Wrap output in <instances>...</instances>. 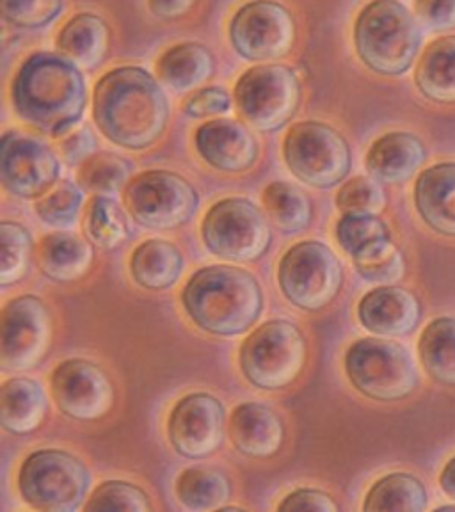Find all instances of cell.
<instances>
[{
    "mask_svg": "<svg viewBox=\"0 0 455 512\" xmlns=\"http://www.w3.org/2000/svg\"><path fill=\"white\" fill-rule=\"evenodd\" d=\"M262 201L272 224L280 228L281 232H304L312 224V201L297 185L272 182L265 187Z\"/></svg>",
    "mask_w": 455,
    "mask_h": 512,
    "instance_id": "32",
    "label": "cell"
},
{
    "mask_svg": "<svg viewBox=\"0 0 455 512\" xmlns=\"http://www.w3.org/2000/svg\"><path fill=\"white\" fill-rule=\"evenodd\" d=\"M196 150L208 166L223 173H246L260 159L253 132L235 120H212L196 132Z\"/></svg>",
    "mask_w": 455,
    "mask_h": 512,
    "instance_id": "18",
    "label": "cell"
},
{
    "mask_svg": "<svg viewBox=\"0 0 455 512\" xmlns=\"http://www.w3.org/2000/svg\"><path fill=\"white\" fill-rule=\"evenodd\" d=\"M212 255L228 262H255L271 248V224L248 198H226L210 208L201 226Z\"/></svg>",
    "mask_w": 455,
    "mask_h": 512,
    "instance_id": "11",
    "label": "cell"
},
{
    "mask_svg": "<svg viewBox=\"0 0 455 512\" xmlns=\"http://www.w3.org/2000/svg\"><path fill=\"white\" fill-rule=\"evenodd\" d=\"M185 312L210 335L237 336L264 312V292L251 272L212 265L194 272L182 292Z\"/></svg>",
    "mask_w": 455,
    "mask_h": 512,
    "instance_id": "3",
    "label": "cell"
},
{
    "mask_svg": "<svg viewBox=\"0 0 455 512\" xmlns=\"http://www.w3.org/2000/svg\"><path fill=\"white\" fill-rule=\"evenodd\" d=\"M95 262L89 240L70 232L45 235L38 246V264L48 280L72 283L84 278Z\"/></svg>",
    "mask_w": 455,
    "mask_h": 512,
    "instance_id": "23",
    "label": "cell"
},
{
    "mask_svg": "<svg viewBox=\"0 0 455 512\" xmlns=\"http://www.w3.org/2000/svg\"><path fill=\"white\" fill-rule=\"evenodd\" d=\"M157 73L160 82L176 93H189L214 77L216 57L205 45L187 41L160 56Z\"/></svg>",
    "mask_w": 455,
    "mask_h": 512,
    "instance_id": "26",
    "label": "cell"
},
{
    "mask_svg": "<svg viewBox=\"0 0 455 512\" xmlns=\"http://www.w3.org/2000/svg\"><path fill=\"white\" fill-rule=\"evenodd\" d=\"M34 251L31 233L22 224L4 221L0 224V285L9 287L24 280L31 267Z\"/></svg>",
    "mask_w": 455,
    "mask_h": 512,
    "instance_id": "36",
    "label": "cell"
},
{
    "mask_svg": "<svg viewBox=\"0 0 455 512\" xmlns=\"http://www.w3.org/2000/svg\"><path fill=\"white\" fill-rule=\"evenodd\" d=\"M84 228L89 240L102 249L118 248L128 237L127 216L112 196H95L89 201Z\"/></svg>",
    "mask_w": 455,
    "mask_h": 512,
    "instance_id": "35",
    "label": "cell"
},
{
    "mask_svg": "<svg viewBox=\"0 0 455 512\" xmlns=\"http://www.w3.org/2000/svg\"><path fill=\"white\" fill-rule=\"evenodd\" d=\"M278 511L338 512V505L333 496L319 489H297L283 498V502L278 505Z\"/></svg>",
    "mask_w": 455,
    "mask_h": 512,
    "instance_id": "44",
    "label": "cell"
},
{
    "mask_svg": "<svg viewBox=\"0 0 455 512\" xmlns=\"http://www.w3.org/2000/svg\"><path fill=\"white\" fill-rule=\"evenodd\" d=\"M132 173V164L120 155L111 152H96L77 171V182L82 191L95 196H116L127 187Z\"/></svg>",
    "mask_w": 455,
    "mask_h": 512,
    "instance_id": "33",
    "label": "cell"
},
{
    "mask_svg": "<svg viewBox=\"0 0 455 512\" xmlns=\"http://www.w3.org/2000/svg\"><path fill=\"white\" fill-rule=\"evenodd\" d=\"M288 169L315 189L342 184L352 168L351 146L336 128L320 121H303L288 130L283 144Z\"/></svg>",
    "mask_w": 455,
    "mask_h": 512,
    "instance_id": "8",
    "label": "cell"
},
{
    "mask_svg": "<svg viewBox=\"0 0 455 512\" xmlns=\"http://www.w3.org/2000/svg\"><path fill=\"white\" fill-rule=\"evenodd\" d=\"M0 175L6 191L40 200L61 178V160L40 137L9 130L0 143Z\"/></svg>",
    "mask_w": 455,
    "mask_h": 512,
    "instance_id": "15",
    "label": "cell"
},
{
    "mask_svg": "<svg viewBox=\"0 0 455 512\" xmlns=\"http://www.w3.org/2000/svg\"><path fill=\"white\" fill-rule=\"evenodd\" d=\"M351 258L361 278L377 285H395L406 274V260L392 237L372 242Z\"/></svg>",
    "mask_w": 455,
    "mask_h": 512,
    "instance_id": "34",
    "label": "cell"
},
{
    "mask_svg": "<svg viewBox=\"0 0 455 512\" xmlns=\"http://www.w3.org/2000/svg\"><path fill=\"white\" fill-rule=\"evenodd\" d=\"M278 280L290 303L306 312H319L340 294L344 267L326 244L304 240L281 258Z\"/></svg>",
    "mask_w": 455,
    "mask_h": 512,
    "instance_id": "10",
    "label": "cell"
},
{
    "mask_svg": "<svg viewBox=\"0 0 455 512\" xmlns=\"http://www.w3.org/2000/svg\"><path fill=\"white\" fill-rule=\"evenodd\" d=\"M422 38L418 20L400 0H372L354 25L361 63L384 77H400L411 70Z\"/></svg>",
    "mask_w": 455,
    "mask_h": 512,
    "instance_id": "4",
    "label": "cell"
},
{
    "mask_svg": "<svg viewBox=\"0 0 455 512\" xmlns=\"http://www.w3.org/2000/svg\"><path fill=\"white\" fill-rule=\"evenodd\" d=\"M84 509L88 512H150L153 505L146 491L136 484L107 480L95 489Z\"/></svg>",
    "mask_w": 455,
    "mask_h": 512,
    "instance_id": "37",
    "label": "cell"
},
{
    "mask_svg": "<svg viewBox=\"0 0 455 512\" xmlns=\"http://www.w3.org/2000/svg\"><path fill=\"white\" fill-rule=\"evenodd\" d=\"M224 422L221 400L210 393H191L176 404L169 416V441L187 459L214 456L223 445Z\"/></svg>",
    "mask_w": 455,
    "mask_h": 512,
    "instance_id": "17",
    "label": "cell"
},
{
    "mask_svg": "<svg viewBox=\"0 0 455 512\" xmlns=\"http://www.w3.org/2000/svg\"><path fill=\"white\" fill-rule=\"evenodd\" d=\"M390 228L379 216H354L344 214L336 224V239L345 253L354 256L372 242L390 239Z\"/></svg>",
    "mask_w": 455,
    "mask_h": 512,
    "instance_id": "41",
    "label": "cell"
},
{
    "mask_svg": "<svg viewBox=\"0 0 455 512\" xmlns=\"http://www.w3.org/2000/svg\"><path fill=\"white\" fill-rule=\"evenodd\" d=\"M441 489L447 493L452 500H455V457L448 461L440 475Z\"/></svg>",
    "mask_w": 455,
    "mask_h": 512,
    "instance_id": "47",
    "label": "cell"
},
{
    "mask_svg": "<svg viewBox=\"0 0 455 512\" xmlns=\"http://www.w3.org/2000/svg\"><path fill=\"white\" fill-rule=\"evenodd\" d=\"M18 489L25 504L43 512H73L84 505L91 489V473L79 457L47 448L25 459Z\"/></svg>",
    "mask_w": 455,
    "mask_h": 512,
    "instance_id": "6",
    "label": "cell"
},
{
    "mask_svg": "<svg viewBox=\"0 0 455 512\" xmlns=\"http://www.w3.org/2000/svg\"><path fill=\"white\" fill-rule=\"evenodd\" d=\"M427 504L429 495L422 480L409 473H392L372 486L363 509L367 512H424Z\"/></svg>",
    "mask_w": 455,
    "mask_h": 512,
    "instance_id": "30",
    "label": "cell"
},
{
    "mask_svg": "<svg viewBox=\"0 0 455 512\" xmlns=\"http://www.w3.org/2000/svg\"><path fill=\"white\" fill-rule=\"evenodd\" d=\"M111 47V27L102 16L79 13L64 25L57 36L59 54L72 59L80 68L93 70L104 63Z\"/></svg>",
    "mask_w": 455,
    "mask_h": 512,
    "instance_id": "24",
    "label": "cell"
},
{
    "mask_svg": "<svg viewBox=\"0 0 455 512\" xmlns=\"http://www.w3.org/2000/svg\"><path fill=\"white\" fill-rule=\"evenodd\" d=\"M230 438L244 456L267 459L276 456L285 441V425L274 409L246 402L230 418Z\"/></svg>",
    "mask_w": 455,
    "mask_h": 512,
    "instance_id": "20",
    "label": "cell"
},
{
    "mask_svg": "<svg viewBox=\"0 0 455 512\" xmlns=\"http://www.w3.org/2000/svg\"><path fill=\"white\" fill-rule=\"evenodd\" d=\"M345 370L358 392L379 402L408 399L420 384L411 352L384 338L354 342L345 354Z\"/></svg>",
    "mask_w": 455,
    "mask_h": 512,
    "instance_id": "7",
    "label": "cell"
},
{
    "mask_svg": "<svg viewBox=\"0 0 455 512\" xmlns=\"http://www.w3.org/2000/svg\"><path fill=\"white\" fill-rule=\"evenodd\" d=\"M93 118L111 143L143 152L164 136L171 105L152 73L141 66H121L98 80L93 95Z\"/></svg>",
    "mask_w": 455,
    "mask_h": 512,
    "instance_id": "1",
    "label": "cell"
},
{
    "mask_svg": "<svg viewBox=\"0 0 455 512\" xmlns=\"http://www.w3.org/2000/svg\"><path fill=\"white\" fill-rule=\"evenodd\" d=\"M415 205L429 228L455 237V162H441L420 173Z\"/></svg>",
    "mask_w": 455,
    "mask_h": 512,
    "instance_id": "22",
    "label": "cell"
},
{
    "mask_svg": "<svg viewBox=\"0 0 455 512\" xmlns=\"http://www.w3.org/2000/svg\"><path fill=\"white\" fill-rule=\"evenodd\" d=\"M296 18L278 0H251L233 15L232 47L251 63H274L296 45Z\"/></svg>",
    "mask_w": 455,
    "mask_h": 512,
    "instance_id": "13",
    "label": "cell"
},
{
    "mask_svg": "<svg viewBox=\"0 0 455 512\" xmlns=\"http://www.w3.org/2000/svg\"><path fill=\"white\" fill-rule=\"evenodd\" d=\"M418 354L436 383L455 388V319L432 320L420 336Z\"/></svg>",
    "mask_w": 455,
    "mask_h": 512,
    "instance_id": "31",
    "label": "cell"
},
{
    "mask_svg": "<svg viewBox=\"0 0 455 512\" xmlns=\"http://www.w3.org/2000/svg\"><path fill=\"white\" fill-rule=\"evenodd\" d=\"M11 100L18 118L29 127L63 139L84 118L88 86L72 59L59 52H36L16 72Z\"/></svg>",
    "mask_w": 455,
    "mask_h": 512,
    "instance_id": "2",
    "label": "cell"
},
{
    "mask_svg": "<svg viewBox=\"0 0 455 512\" xmlns=\"http://www.w3.org/2000/svg\"><path fill=\"white\" fill-rule=\"evenodd\" d=\"M415 80L427 100L455 104V36H443L425 48Z\"/></svg>",
    "mask_w": 455,
    "mask_h": 512,
    "instance_id": "28",
    "label": "cell"
},
{
    "mask_svg": "<svg viewBox=\"0 0 455 512\" xmlns=\"http://www.w3.org/2000/svg\"><path fill=\"white\" fill-rule=\"evenodd\" d=\"M128 214L150 230H175L191 221L200 203L194 185L166 169L134 176L123 192Z\"/></svg>",
    "mask_w": 455,
    "mask_h": 512,
    "instance_id": "12",
    "label": "cell"
},
{
    "mask_svg": "<svg viewBox=\"0 0 455 512\" xmlns=\"http://www.w3.org/2000/svg\"><path fill=\"white\" fill-rule=\"evenodd\" d=\"M54 338V320L38 296H20L2 312V370L24 372L45 360Z\"/></svg>",
    "mask_w": 455,
    "mask_h": 512,
    "instance_id": "14",
    "label": "cell"
},
{
    "mask_svg": "<svg viewBox=\"0 0 455 512\" xmlns=\"http://www.w3.org/2000/svg\"><path fill=\"white\" fill-rule=\"evenodd\" d=\"M2 427L11 434L24 436L40 429L48 413L47 393L38 381L15 377L2 384Z\"/></svg>",
    "mask_w": 455,
    "mask_h": 512,
    "instance_id": "25",
    "label": "cell"
},
{
    "mask_svg": "<svg viewBox=\"0 0 455 512\" xmlns=\"http://www.w3.org/2000/svg\"><path fill=\"white\" fill-rule=\"evenodd\" d=\"M6 24L25 31H41L57 22L66 8V0H0Z\"/></svg>",
    "mask_w": 455,
    "mask_h": 512,
    "instance_id": "38",
    "label": "cell"
},
{
    "mask_svg": "<svg viewBox=\"0 0 455 512\" xmlns=\"http://www.w3.org/2000/svg\"><path fill=\"white\" fill-rule=\"evenodd\" d=\"M427 160L425 144L409 132H390L379 137L367 153V169L381 184L409 182Z\"/></svg>",
    "mask_w": 455,
    "mask_h": 512,
    "instance_id": "21",
    "label": "cell"
},
{
    "mask_svg": "<svg viewBox=\"0 0 455 512\" xmlns=\"http://www.w3.org/2000/svg\"><path fill=\"white\" fill-rule=\"evenodd\" d=\"M415 15L431 31L455 29V0H415Z\"/></svg>",
    "mask_w": 455,
    "mask_h": 512,
    "instance_id": "43",
    "label": "cell"
},
{
    "mask_svg": "<svg viewBox=\"0 0 455 512\" xmlns=\"http://www.w3.org/2000/svg\"><path fill=\"white\" fill-rule=\"evenodd\" d=\"M200 0H148L153 16L164 22H175L189 15Z\"/></svg>",
    "mask_w": 455,
    "mask_h": 512,
    "instance_id": "46",
    "label": "cell"
},
{
    "mask_svg": "<svg viewBox=\"0 0 455 512\" xmlns=\"http://www.w3.org/2000/svg\"><path fill=\"white\" fill-rule=\"evenodd\" d=\"M50 388L61 413L79 422L102 420L116 400L111 377L88 360L63 361L52 374Z\"/></svg>",
    "mask_w": 455,
    "mask_h": 512,
    "instance_id": "16",
    "label": "cell"
},
{
    "mask_svg": "<svg viewBox=\"0 0 455 512\" xmlns=\"http://www.w3.org/2000/svg\"><path fill=\"white\" fill-rule=\"evenodd\" d=\"M301 96V80L285 64H258L235 86V102L242 118L260 132L287 127L301 105Z\"/></svg>",
    "mask_w": 455,
    "mask_h": 512,
    "instance_id": "9",
    "label": "cell"
},
{
    "mask_svg": "<svg viewBox=\"0 0 455 512\" xmlns=\"http://www.w3.org/2000/svg\"><path fill=\"white\" fill-rule=\"evenodd\" d=\"M232 104V96L228 95V91L210 86V88L198 89L196 93H192L185 100L184 112L189 118L201 120V118L226 114L232 109Z\"/></svg>",
    "mask_w": 455,
    "mask_h": 512,
    "instance_id": "42",
    "label": "cell"
},
{
    "mask_svg": "<svg viewBox=\"0 0 455 512\" xmlns=\"http://www.w3.org/2000/svg\"><path fill=\"white\" fill-rule=\"evenodd\" d=\"M308 342L290 320H269L246 338L240 349V368L249 383L262 390H283L303 374Z\"/></svg>",
    "mask_w": 455,
    "mask_h": 512,
    "instance_id": "5",
    "label": "cell"
},
{
    "mask_svg": "<svg viewBox=\"0 0 455 512\" xmlns=\"http://www.w3.org/2000/svg\"><path fill=\"white\" fill-rule=\"evenodd\" d=\"M84 203V194L80 185L72 182L59 184L36 201V214L43 223L54 228H72L79 219L80 208Z\"/></svg>",
    "mask_w": 455,
    "mask_h": 512,
    "instance_id": "39",
    "label": "cell"
},
{
    "mask_svg": "<svg viewBox=\"0 0 455 512\" xmlns=\"http://www.w3.org/2000/svg\"><path fill=\"white\" fill-rule=\"evenodd\" d=\"M336 207L342 214L379 216L386 207V192L374 176H356L338 191Z\"/></svg>",
    "mask_w": 455,
    "mask_h": 512,
    "instance_id": "40",
    "label": "cell"
},
{
    "mask_svg": "<svg viewBox=\"0 0 455 512\" xmlns=\"http://www.w3.org/2000/svg\"><path fill=\"white\" fill-rule=\"evenodd\" d=\"M176 495L191 511H221L232 498V482L221 470L194 466L180 475Z\"/></svg>",
    "mask_w": 455,
    "mask_h": 512,
    "instance_id": "29",
    "label": "cell"
},
{
    "mask_svg": "<svg viewBox=\"0 0 455 512\" xmlns=\"http://www.w3.org/2000/svg\"><path fill=\"white\" fill-rule=\"evenodd\" d=\"M184 265V255L173 242L150 239L134 251L130 271L137 285L159 292L180 280Z\"/></svg>",
    "mask_w": 455,
    "mask_h": 512,
    "instance_id": "27",
    "label": "cell"
},
{
    "mask_svg": "<svg viewBox=\"0 0 455 512\" xmlns=\"http://www.w3.org/2000/svg\"><path fill=\"white\" fill-rule=\"evenodd\" d=\"M96 137L88 127L73 130L68 136H64L59 144V152L70 166H80L84 164L89 157L96 153Z\"/></svg>",
    "mask_w": 455,
    "mask_h": 512,
    "instance_id": "45",
    "label": "cell"
},
{
    "mask_svg": "<svg viewBox=\"0 0 455 512\" xmlns=\"http://www.w3.org/2000/svg\"><path fill=\"white\" fill-rule=\"evenodd\" d=\"M358 317L363 328L374 335H409L422 320V304L406 288L384 285L361 299Z\"/></svg>",
    "mask_w": 455,
    "mask_h": 512,
    "instance_id": "19",
    "label": "cell"
}]
</instances>
